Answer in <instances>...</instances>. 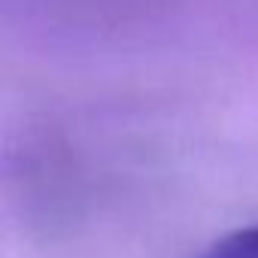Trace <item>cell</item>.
I'll use <instances>...</instances> for the list:
<instances>
[{
	"mask_svg": "<svg viewBox=\"0 0 258 258\" xmlns=\"http://www.w3.org/2000/svg\"><path fill=\"white\" fill-rule=\"evenodd\" d=\"M204 258H258V225L240 228L222 240H216Z\"/></svg>",
	"mask_w": 258,
	"mask_h": 258,
	"instance_id": "obj_1",
	"label": "cell"
}]
</instances>
